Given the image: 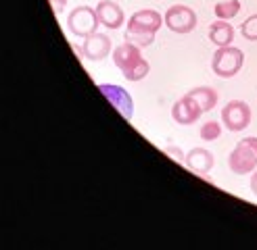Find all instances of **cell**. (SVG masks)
I'll return each mask as SVG.
<instances>
[{
    "label": "cell",
    "instance_id": "6",
    "mask_svg": "<svg viewBox=\"0 0 257 250\" xmlns=\"http://www.w3.org/2000/svg\"><path fill=\"white\" fill-rule=\"evenodd\" d=\"M100 94L105 96L113 108H117V112L125 119V121H132L134 115V102H132V96L130 92L121 86H115V84H100L98 86Z\"/></svg>",
    "mask_w": 257,
    "mask_h": 250
},
{
    "label": "cell",
    "instance_id": "8",
    "mask_svg": "<svg viewBox=\"0 0 257 250\" xmlns=\"http://www.w3.org/2000/svg\"><path fill=\"white\" fill-rule=\"evenodd\" d=\"M163 28V17L157 10L153 8H145L138 10L127 21V30L125 32H134V34H153L155 36L159 30Z\"/></svg>",
    "mask_w": 257,
    "mask_h": 250
},
{
    "label": "cell",
    "instance_id": "14",
    "mask_svg": "<svg viewBox=\"0 0 257 250\" xmlns=\"http://www.w3.org/2000/svg\"><path fill=\"white\" fill-rule=\"evenodd\" d=\"M188 96L195 100V102L201 106L203 112H209L217 106V100H220V94H217L213 88L209 86H201V88H195V90H190Z\"/></svg>",
    "mask_w": 257,
    "mask_h": 250
},
{
    "label": "cell",
    "instance_id": "13",
    "mask_svg": "<svg viewBox=\"0 0 257 250\" xmlns=\"http://www.w3.org/2000/svg\"><path fill=\"white\" fill-rule=\"evenodd\" d=\"M209 40L215 44V48L232 46L234 42V28L224 19H217L209 28Z\"/></svg>",
    "mask_w": 257,
    "mask_h": 250
},
{
    "label": "cell",
    "instance_id": "5",
    "mask_svg": "<svg viewBox=\"0 0 257 250\" xmlns=\"http://www.w3.org/2000/svg\"><path fill=\"white\" fill-rule=\"evenodd\" d=\"M251 119H253L251 106L242 102V100H232V102H228L222 108V125H226V130L232 134L247 130L251 125Z\"/></svg>",
    "mask_w": 257,
    "mask_h": 250
},
{
    "label": "cell",
    "instance_id": "15",
    "mask_svg": "<svg viewBox=\"0 0 257 250\" xmlns=\"http://www.w3.org/2000/svg\"><path fill=\"white\" fill-rule=\"evenodd\" d=\"M213 12L217 19H234L238 12H240V0H226V2H217L213 6Z\"/></svg>",
    "mask_w": 257,
    "mask_h": 250
},
{
    "label": "cell",
    "instance_id": "10",
    "mask_svg": "<svg viewBox=\"0 0 257 250\" xmlns=\"http://www.w3.org/2000/svg\"><path fill=\"white\" fill-rule=\"evenodd\" d=\"M96 15L100 25H105L107 30H119L125 21L123 8L117 2H113V0H100L96 6Z\"/></svg>",
    "mask_w": 257,
    "mask_h": 250
},
{
    "label": "cell",
    "instance_id": "2",
    "mask_svg": "<svg viewBox=\"0 0 257 250\" xmlns=\"http://www.w3.org/2000/svg\"><path fill=\"white\" fill-rule=\"evenodd\" d=\"M245 65V54H242L240 48L234 46H224V48H217L213 60H211V69L217 78H224L230 80L238 75V71Z\"/></svg>",
    "mask_w": 257,
    "mask_h": 250
},
{
    "label": "cell",
    "instance_id": "17",
    "mask_svg": "<svg viewBox=\"0 0 257 250\" xmlns=\"http://www.w3.org/2000/svg\"><path fill=\"white\" fill-rule=\"evenodd\" d=\"M201 140H205V142H213V140H217V138L222 136V125L217 123V121H207L205 125H201Z\"/></svg>",
    "mask_w": 257,
    "mask_h": 250
},
{
    "label": "cell",
    "instance_id": "16",
    "mask_svg": "<svg viewBox=\"0 0 257 250\" xmlns=\"http://www.w3.org/2000/svg\"><path fill=\"white\" fill-rule=\"evenodd\" d=\"M149 71H151V65H149V60H145V58H140L138 62H136V65H132L130 69H127V71H123L121 75H123V78L127 80V82H143L145 78H147V75H149Z\"/></svg>",
    "mask_w": 257,
    "mask_h": 250
},
{
    "label": "cell",
    "instance_id": "22",
    "mask_svg": "<svg viewBox=\"0 0 257 250\" xmlns=\"http://www.w3.org/2000/svg\"><path fill=\"white\" fill-rule=\"evenodd\" d=\"M251 192H253V196L257 198V169L251 173Z\"/></svg>",
    "mask_w": 257,
    "mask_h": 250
},
{
    "label": "cell",
    "instance_id": "19",
    "mask_svg": "<svg viewBox=\"0 0 257 250\" xmlns=\"http://www.w3.org/2000/svg\"><path fill=\"white\" fill-rule=\"evenodd\" d=\"M240 34L245 40L249 42H257V15H251L245 23L240 25Z\"/></svg>",
    "mask_w": 257,
    "mask_h": 250
},
{
    "label": "cell",
    "instance_id": "4",
    "mask_svg": "<svg viewBox=\"0 0 257 250\" xmlns=\"http://www.w3.org/2000/svg\"><path fill=\"white\" fill-rule=\"evenodd\" d=\"M163 25L174 34H190L197 28V12L190 6L184 4H174L168 8V12L163 15Z\"/></svg>",
    "mask_w": 257,
    "mask_h": 250
},
{
    "label": "cell",
    "instance_id": "12",
    "mask_svg": "<svg viewBox=\"0 0 257 250\" xmlns=\"http://www.w3.org/2000/svg\"><path fill=\"white\" fill-rule=\"evenodd\" d=\"M143 58V54H140V48L130 44V42H125L121 46H117L113 50V62H115V67H117L121 73L127 71L132 65H136V62Z\"/></svg>",
    "mask_w": 257,
    "mask_h": 250
},
{
    "label": "cell",
    "instance_id": "1",
    "mask_svg": "<svg viewBox=\"0 0 257 250\" xmlns=\"http://www.w3.org/2000/svg\"><path fill=\"white\" fill-rule=\"evenodd\" d=\"M228 167L234 175H249L257 169V138H245L228 156Z\"/></svg>",
    "mask_w": 257,
    "mask_h": 250
},
{
    "label": "cell",
    "instance_id": "20",
    "mask_svg": "<svg viewBox=\"0 0 257 250\" xmlns=\"http://www.w3.org/2000/svg\"><path fill=\"white\" fill-rule=\"evenodd\" d=\"M163 152H165V154H170V156H174V160H178V162H184V158H186L182 152H180L178 148H172V146L163 148Z\"/></svg>",
    "mask_w": 257,
    "mask_h": 250
},
{
    "label": "cell",
    "instance_id": "3",
    "mask_svg": "<svg viewBox=\"0 0 257 250\" xmlns=\"http://www.w3.org/2000/svg\"><path fill=\"white\" fill-rule=\"evenodd\" d=\"M98 15H96V8H90V6H78L69 12L67 17V30L75 36V38H88L96 34L98 30Z\"/></svg>",
    "mask_w": 257,
    "mask_h": 250
},
{
    "label": "cell",
    "instance_id": "9",
    "mask_svg": "<svg viewBox=\"0 0 257 250\" xmlns=\"http://www.w3.org/2000/svg\"><path fill=\"white\" fill-rule=\"evenodd\" d=\"M201 115H203V110H201V106L192 100L188 94L186 96H182L178 100V102H174V106H172V119L178 123V125H195L199 119H201Z\"/></svg>",
    "mask_w": 257,
    "mask_h": 250
},
{
    "label": "cell",
    "instance_id": "7",
    "mask_svg": "<svg viewBox=\"0 0 257 250\" xmlns=\"http://www.w3.org/2000/svg\"><path fill=\"white\" fill-rule=\"evenodd\" d=\"M78 54L86 60H92V62H98L102 58H107L111 54V38L105 36V34H92L84 38V42L75 48Z\"/></svg>",
    "mask_w": 257,
    "mask_h": 250
},
{
    "label": "cell",
    "instance_id": "21",
    "mask_svg": "<svg viewBox=\"0 0 257 250\" xmlns=\"http://www.w3.org/2000/svg\"><path fill=\"white\" fill-rule=\"evenodd\" d=\"M48 2H50V6L55 8V12H57V15H61V12L65 10V4H67V0H48Z\"/></svg>",
    "mask_w": 257,
    "mask_h": 250
},
{
    "label": "cell",
    "instance_id": "11",
    "mask_svg": "<svg viewBox=\"0 0 257 250\" xmlns=\"http://www.w3.org/2000/svg\"><path fill=\"white\" fill-rule=\"evenodd\" d=\"M186 162V167L195 173V175H201V178H205L215 165V158L213 154L209 152V150H205V148H192L190 152L186 154L184 158Z\"/></svg>",
    "mask_w": 257,
    "mask_h": 250
},
{
    "label": "cell",
    "instance_id": "18",
    "mask_svg": "<svg viewBox=\"0 0 257 250\" xmlns=\"http://www.w3.org/2000/svg\"><path fill=\"white\" fill-rule=\"evenodd\" d=\"M125 42H130L138 48H149L155 42V36L153 34H134V32H125Z\"/></svg>",
    "mask_w": 257,
    "mask_h": 250
}]
</instances>
